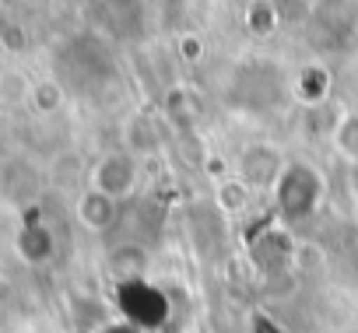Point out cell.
Segmentation results:
<instances>
[{"label": "cell", "instance_id": "cell-1", "mask_svg": "<svg viewBox=\"0 0 358 333\" xmlns=\"http://www.w3.org/2000/svg\"><path fill=\"white\" fill-rule=\"evenodd\" d=\"M320 197H323V179L313 165L306 161H288L278 183H274V200H278V214L285 221H306L316 207H320Z\"/></svg>", "mask_w": 358, "mask_h": 333}, {"label": "cell", "instance_id": "cell-2", "mask_svg": "<svg viewBox=\"0 0 358 333\" xmlns=\"http://www.w3.org/2000/svg\"><path fill=\"white\" fill-rule=\"evenodd\" d=\"M116 309L120 319L134 323L137 330H158L169 319V298L162 288L148 284L144 277L116 284Z\"/></svg>", "mask_w": 358, "mask_h": 333}, {"label": "cell", "instance_id": "cell-3", "mask_svg": "<svg viewBox=\"0 0 358 333\" xmlns=\"http://www.w3.org/2000/svg\"><path fill=\"white\" fill-rule=\"evenodd\" d=\"M137 179H141L137 154H130V151H109V154H102V161L95 165V172H92V186L102 190L113 200L130 197L134 186H137Z\"/></svg>", "mask_w": 358, "mask_h": 333}, {"label": "cell", "instance_id": "cell-4", "mask_svg": "<svg viewBox=\"0 0 358 333\" xmlns=\"http://www.w3.org/2000/svg\"><path fill=\"white\" fill-rule=\"evenodd\" d=\"M285 169V158L274 144H250L239 158V179L250 186V190H267L278 183Z\"/></svg>", "mask_w": 358, "mask_h": 333}, {"label": "cell", "instance_id": "cell-5", "mask_svg": "<svg viewBox=\"0 0 358 333\" xmlns=\"http://www.w3.org/2000/svg\"><path fill=\"white\" fill-rule=\"evenodd\" d=\"M74 214H78L81 228H88V232H109V228L116 225L120 200H113V197H106L102 190H95V186H92V190H85V193L78 197Z\"/></svg>", "mask_w": 358, "mask_h": 333}, {"label": "cell", "instance_id": "cell-6", "mask_svg": "<svg viewBox=\"0 0 358 333\" xmlns=\"http://www.w3.org/2000/svg\"><path fill=\"white\" fill-rule=\"evenodd\" d=\"M53 253H57V239H53V232H50L43 221H29V225L18 232V256H22L25 263H32V267L50 263Z\"/></svg>", "mask_w": 358, "mask_h": 333}, {"label": "cell", "instance_id": "cell-7", "mask_svg": "<svg viewBox=\"0 0 358 333\" xmlns=\"http://www.w3.org/2000/svg\"><path fill=\"white\" fill-rule=\"evenodd\" d=\"M144 263H148V256L141 246H116L109 253V274L116 277V284L144 277Z\"/></svg>", "mask_w": 358, "mask_h": 333}, {"label": "cell", "instance_id": "cell-8", "mask_svg": "<svg viewBox=\"0 0 358 333\" xmlns=\"http://www.w3.org/2000/svg\"><path fill=\"white\" fill-rule=\"evenodd\" d=\"M281 22V11L274 0H250V8H246V29L253 36H271Z\"/></svg>", "mask_w": 358, "mask_h": 333}, {"label": "cell", "instance_id": "cell-9", "mask_svg": "<svg viewBox=\"0 0 358 333\" xmlns=\"http://www.w3.org/2000/svg\"><path fill=\"white\" fill-rule=\"evenodd\" d=\"M295 91H299L302 102H323L327 91H330V74L323 67H316V64L313 67H302V74L295 81Z\"/></svg>", "mask_w": 358, "mask_h": 333}, {"label": "cell", "instance_id": "cell-10", "mask_svg": "<svg viewBox=\"0 0 358 333\" xmlns=\"http://www.w3.org/2000/svg\"><path fill=\"white\" fill-rule=\"evenodd\" d=\"M334 147L341 151L344 161L358 165V112H348V116L334 126Z\"/></svg>", "mask_w": 358, "mask_h": 333}, {"label": "cell", "instance_id": "cell-11", "mask_svg": "<svg viewBox=\"0 0 358 333\" xmlns=\"http://www.w3.org/2000/svg\"><path fill=\"white\" fill-rule=\"evenodd\" d=\"M250 186L243 183V179H225L222 186H218V204H222V211H229V214H236V211H243L246 204H250Z\"/></svg>", "mask_w": 358, "mask_h": 333}, {"label": "cell", "instance_id": "cell-12", "mask_svg": "<svg viewBox=\"0 0 358 333\" xmlns=\"http://www.w3.org/2000/svg\"><path fill=\"white\" fill-rule=\"evenodd\" d=\"M29 102H32L39 112H53V109L64 102V91H60V84H57V81H39V84H32Z\"/></svg>", "mask_w": 358, "mask_h": 333}, {"label": "cell", "instance_id": "cell-13", "mask_svg": "<svg viewBox=\"0 0 358 333\" xmlns=\"http://www.w3.org/2000/svg\"><path fill=\"white\" fill-rule=\"evenodd\" d=\"M151 147H155V137H151L148 119H130V151L144 154V151H151Z\"/></svg>", "mask_w": 358, "mask_h": 333}, {"label": "cell", "instance_id": "cell-14", "mask_svg": "<svg viewBox=\"0 0 358 333\" xmlns=\"http://www.w3.org/2000/svg\"><path fill=\"white\" fill-rule=\"evenodd\" d=\"M32 88L18 77V74H4V77H0V95H4V102H15L18 95H29Z\"/></svg>", "mask_w": 358, "mask_h": 333}, {"label": "cell", "instance_id": "cell-15", "mask_svg": "<svg viewBox=\"0 0 358 333\" xmlns=\"http://www.w3.org/2000/svg\"><path fill=\"white\" fill-rule=\"evenodd\" d=\"M95 333H144V330H137L127 319H106L102 326H95Z\"/></svg>", "mask_w": 358, "mask_h": 333}, {"label": "cell", "instance_id": "cell-16", "mask_svg": "<svg viewBox=\"0 0 358 333\" xmlns=\"http://www.w3.org/2000/svg\"><path fill=\"white\" fill-rule=\"evenodd\" d=\"M183 50H187V57H201V43H194V39H187Z\"/></svg>", "mask_w": 358, "mask_h": 333}, {"label": "cell", "instance_id": "cell-17", "mask_svg": "<svg viewBox=\"0 0 358 333\" xmlns=\"http://www.w3.org/2000/svg\"><path fill=\"white\" fill-rule=\"evenodd\" d=\"M351 190H355V200H358V165H351Z\"/></svg>", "mask_w": 358, "mask_h": 333}]
</instances>
